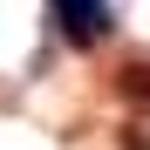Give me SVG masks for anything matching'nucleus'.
Listing matches in <instances>:
<instances>
[{
  "label": "nucleus",
  "mask_w": 150,
  "mask_h": 150,
  "mask_svg": "<svg viewBox=\"0 0 150 150\" xmlns=\"http://www.w3.org/2000/svg\"><path fill=\"white\" fill-rule=\"evenodd\" d=\"M48 14H55V34L68 48H96V41H109V28H116L109 0H48Z\"/></svg>",
  "instance_id": "obj_1"
},
{
  "label": "nucleus",
  "mask_w": 150,
  "mask_h": 150,
  "mask_svg": "<svg viewBox=\"0 0 150 150\" xmlns=\"http://www.w3.org/2000/svg\"><path fill=\"white\" fill-rule=\"evenodd\" d=\"M123 96H150V68H130V75H123Z\"/></svg>",
  "instance_id": "obj_2"
}]
</instances>
